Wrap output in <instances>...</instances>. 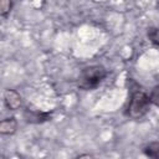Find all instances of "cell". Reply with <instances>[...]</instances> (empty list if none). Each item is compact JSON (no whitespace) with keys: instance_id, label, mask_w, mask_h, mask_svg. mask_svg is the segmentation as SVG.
Instances as JSON below:
<instances>
[{"instance_id":"6da1fadb","label":"cell","mask_w":159,"mask_h":159,"mask_svg":"<svg viewBox=\"0 0 159 159\" xmlns=\"http://www.w3.org/2000/svg\"><path fill=\"white\" fill-rule=\"evenodd\" d=\"M107 75H108V71L102 65L86 66L81 70L78 75L77 86L83 91H93L103 82Z\"/></svg>"},{"instance_id":"7a4b0ae2","label":"cell","mask_w":159,"mask_h":159,"mask_svg":"<svg viewBox=\"0 0 159 159\" xmlns=\"http://www.w3.org/2000/svg\"><path fill=\"white\" fill-rule=\"evenodd\" d=\"M150 97L142 89H135L130 93L124 114L130 119H140L150 111Z\"/></svg>"},{"instance_id":"3957f363","label":"cell","mask_w":159,"mask_h":159,"mask_svg":"<svg viewBox=\"0 0 159 159\" xmlns=\"http://www.w3.org/2000/svg\"><path fill=\"white\" fill-rule=\"evenodd\" d=\"M4 104L9 111H17L22 104V97L21 94L12 88H6L2 94Z\"/></svg>"},{"instance_id":"277c9868","label":"cell","mask_w":159,"mask_h":159,"mask_svg":"<svg viewBox=\"0 0 159 159\" xmlns=\"http://www.w3.org/2000/svg\"><path fill=\"white\" fill-rule=\"evenodd\" d=\"M24 118L27 123H43L51 118V113L48 112H41L36 109H29L26 108L24 112Z\"/></svg>"},{"instance_id":"5b68a950","label":"cell","mask_w":159,"mask_h":159,"mask_svg":"<svg viewBox=\"0 0 159 159\" xmlns=\"http://www.w3.org/2000/svg\"><path fill=\"white\" fill-rule=\"evenodd\" d=\"M17 130V119L15 117L5 118L0 122V133L2 135H12Z\"/></svg>"},{"instance_id":"8992f818","label":"cell","mask_w":159,"mask_h":159,"mask_svg":"<svg viewBox=\"0 0 159 159\" xmlns=\"http://www.w3.org/2000/svg\"><path fill=\"white\" fill-rule=\"evenodd\" d=\"M143 152L149 158L159 159V142H150L149 144H147L144 147Z\"/></svg>"},{"instance_id":"52a82bcc","label":"cell","mask_w":159,"mask_h":159,"mask_svg":"<svg viewBox=\"0 0 159 159\" xmlns=\"http://www.w3.org/2000/svg\"><path fill=\"white\" fill-rule=\"evenodd\" d=\"M147 36H148L149 41L154 46L159 47V26H152V27H149L148 31H147Z\"/></svg>"},{"instance_id":"ba28073f","label":"cell","mask_w":159,"mask_h":159,"mask_svg":"<svg viewBox=\"0 0 159 159\" xmlns=\"http://www.w3.org/2000/svg\"><path fill=\"white\" fill-rule=\"evenodd\" d=\"M14 1L12 0H0V15L1 17H6L12 10Z\"/></svg>"},{"instance_id":"9c48e42d","label":"cell","mask_w":159,"mask_h":159,"mask_svg":"<svg viewBox=\"0 0 159 159\" xmlns=\"http://www.w3.org/2000/svg\"><path fill=\"white\" fill-rule=\"evenodd\" d=\"M149 97H150L152 104H154L155 107L159 108V84H157L155 87H153V89H152Z\"/></svg>"}]
</instances>
